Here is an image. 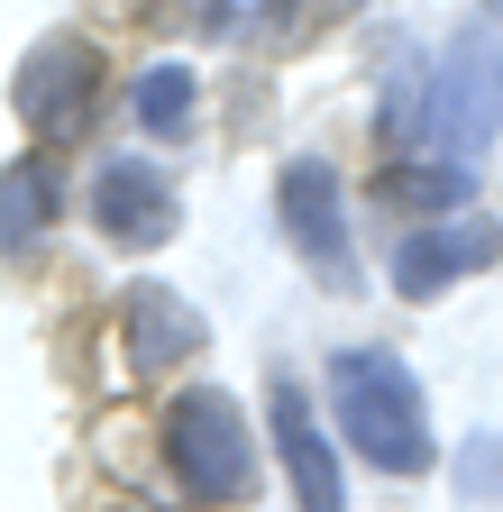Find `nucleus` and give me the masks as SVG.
<instances>
[{"instance_id": "f257e3e1", "label": "nucleus", "mask_w": 503, "mask_h": 512, "mask_svg": "<svg viewBox=\"0 0 503 512\" xmlns=\"http://www.w3.org/2000/svg\"><path fill=\"white\" fill-rule=\"evenodd\" d=\"M330 403H339V430L366 467H385V476H421L439 448H430V403H421V384L403 357L385 348H348L330 366Z\"/></svg>"}, {"instance_id": "4468645a", "label": "nucleus", "mask_w": 503, "mask_h": 512, "mask_svg": "<svg viewBox=\"0 0 503 512\" xmlns=\"http://www.w3.org/2000/svg\"><path fill=\"white\" fill-rule=\"evenodd\" d=\"M238 10H275V0H238Z\"/></svg>"}, {"instance_id": "20e7f679", "label": "nucleus", "mask_w": 503, "mask_h": 512, "mask_svg": "<svg viewBox=\"0 0 503 512\" xmlns=\"http://www.w3.org/2000/svg\"><path fill=\"white\" fill-rule=\"evenodd\" d=\"M19 119L37 128L46 147H74L92 110H101V46L92 37H37L28 64H19V83H10Z\"/></svg>"}, {"instance_id": "ddd939ff", "label": "nucleus", "mask_w": 503, "mask_h": 512, "mask_svg": "<svg viewBox=\"0 0 503 512\" xmlns=\"http://www.w3.org/2000/svg\"><path fill=\"white\" fill-rule=\"evenodd\" d=\"M458 485L467 494H503V439H476L467 458H458Z\"/></svg>"}, {"instance_id": "9b49d317", "label": "nucleus", "mask_w": 503, "mask_h": 512, "mask_svg": "<svg viewBox=\"0 0 503 512\" xmlns=\"http://www.w3.org/2000/svg\"><path fill=\"white\" fill-rule=\"evenodd\" d=\"M129 110H138L147 138H183V128H193V64H147Z\"/></svg>"}, {"instance_id": "7ed1b4c3", "label": "nucleus", "mask_w": 503, "mask_h": 512, "mask_svg": "<svg viewBox=\"0 0 503 512\" xmlns=\"http://www.w3.org/2000/svg\"><path fill=\"white\" fill-rule=\"evenodd\" d=\"M165 458H174L183 485H193V503H238L247 485H257V439H247V412L220 394V384L174 394V412H165Z\"/></svg>"}, {"instance_id": "6e6552de", "label": "nucleus", "mask_w": 503, "mask_h": 512, "mask_svg": "<svg viewBox=\"0 0 503 512\" xmlns=\"http://www.w3.org/2000/svg\"><path fill=\"white\" fill-rule=\"evenodd\" d=\"M266 412H275V448H284L293 503H302V512H348L339 448L321 439V421H311V403H302V384H275V394H266Z\"/></svg>"}, {"instance_id": "423d86ee", "label": "nucleus", "mask_w": 503, "mask_h": 512, "mask_svg": "<svg viewBox=\"0 0 503 512\" xmlns=\"http://www.w3.org/2000/svg\"><path fill=\"white\" fill-rule=\"evenodd\" d=\"M494 256H503V229H494V220H476V211L412 220V229H403V247H394V293L430 302V293H449L458 275L494 266Z\"/></svg>"}, {"instance_id": "39448f33", "label": "nucleus", "mask_w": 503, "mask_h": 512, "mask_svg": "<svg viewBox=\"0 0 503 512\" xmlns=\"http://www.w3.org/2000/svg\"><path fill=\"white\" fill-rule=\"evenodd\" d=\"M275 211H284V238L330 293H357V238H348V192H339V165L321 156H293L284 183H275Z\"/></svg>"}, {"instance_id": "0eeeda50", "label": "nucleus", "mask_w": 503, "mask_h": 512, "mask_svg": "<svg viewBox=\"0 0 503 512\" xmlns=\"http://www.w3.org/2000/svg\"><path fill=\"white\" fill-rule=\"evenodd\" d=\"M92 220H101L110 247H165V238H174V183H165L147 156H119V165H101V183H92Z\"/></svg>"}, {"instance_id": "f03ea898", "label": "nucleus", "mask_w": 503, "mask_h": 512, "mask_svg": "<svg viewBox=\"0 0 503 512\" xmlns=\"http://www.w3.org/2000/svg\"><path fill=\"white\" fill-rule=\"evenodd\" d=\"M421 128H430L439 156H476L503 128V0H485V10L449 37V55H439V74H430Z\"/></svg>"}, {"instance_id": "1a4fd4ad", "label": "nucleus", "mask_w": 503, "mask_h": 512, "mask_svg": "<svg viewBox=\"0 0 503 512\" xmlns=\"http://www.w3.org/2000/svg\"><path fill=\"white\" fill-rule=\"evenodd\" d=\"M119 330H129V366L138 375H165V366H183V357H202V311L183 302L174 284H129L119 293Z\"/></svg>"}, {"instance_id": "f8f14e48", "label": "nucleus", "mask_w": 503, "mask_h": 512, "mask_svg": "<svg viewBox=\"0 0 503 512\" xmlns=\"http://www.w3.org/2000/svg\"><path fill=\"white\" fill-rule=\"evenodd\" d=\"M458 192H467L458 165H449V174H403V165L385 174V202H394V211H439V202H458Z\"/></svg>"}, {"instance_id": "9d476101", "label": "nucleus", "mask_w": 503, "mask_h": 512, "mask_svg": "<svg viewBox=\"0 0 503 512\" xmlns=\"http://www.w3.org/2000/svg\"><path fill=\"white\" fill-rule=\"evenodd\" d=\"M46 229H55V165H46V156L0 165V247H10V256H28Z\"/></svg>"}]
</instances>
